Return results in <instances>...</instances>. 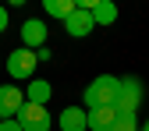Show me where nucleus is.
Instances as JSON below:
<instances>
[{"mask_svg":"<svg viewBox=\"0 0 149 131\" xmlns=\"http://www.w3.org/2000/svg\"><path fill=\"white\" fill-rule=\"evenodd\" d=\"M14 121L22 124V131H50L53 128V117L46 114V106H36V103H25Z\"/></svg>","mask_w":149,"mask_h":131,"instance_id":"20e7f679","label":"nucleus"},{"mask_svg":"<svg viewBox=\"0 0 149 131\" xmlns=\"http://www.w3.org/2000/svg\"><path fill=\"white\" fill-rule=\"evenodd\" d=\"M110 131H139V117H132V114H117V121H114V128Z\"/></svg>","mask_w":149,"mask_h":131,"instance_id":"ddd939ff","label":"nucleus"},{"mask_svg":"<svg viewBox=\"0 0 149 131\" xmlns=\"http://www.w3.org/2000/svg\"><path fill=\"white\" fill-rule=\"evenodd\" d=\"M92 28H96V25H92V14H89V11H82V7H78V11H74L68 21H64V32L71 35V39H85Z\"/></svg>","mask_w":149,"mask_h":131,"instance_id":"6e6552de","label":"nucleus"},{"mask_svg":"<svg viewBox=\"0 0 149 131\" xmlns=\"http://www.w3.org/2000/svg\"><path fill=\"white\" fill-rule=\"evenodd\" d=\"M25 106V89L18 85H0V121H11Z\"/></svg>","mask_w":149,"mask_h":131,"instance_id":"39448f33","label":"nucleus"},{"mask_svg":"<svg viewBox=\"0 0 149 131\" xmlns=\"http://www.w3.org/2000/svg\"><path fill=\"white\" fill-rule=\"evenodd\" d=\"M7 28V7H0V32Z\"/></svg>","mask_w":149,"mask_h":131,"instance_id":"2eb2a0df","label":"nucleus"},{"mask_svg":"<svg viewBox=\"0 0 149 131\" xmlns=\"http://www.w3.org/2000/svg\"><path fill=\"white\" fill-rule=\"evenodd\" d=\"M43 11L57 21H68V18L78 11V0H43Z\"/></svg>","mask_w":149,"mask_h":131,"instance_id":"f8f14e48","label":"nucleus"},{"mask_svg":"<svg viewBox=\"0 0 149 131\" xmlns=\"http://www.w3.org/2000/svg\"><path fill=\"white\" fill-rule=\"evenodd\" d=\"M89 14H92V25H96V28L100 25L107 28V25L117 21V4H114V0H96V7H92Z\"/></svg>","mask_w":149,"mask_h":131,"instance_id":"9d476101","label":"nucleus"},{"mask_svg":"<svg viewBox=\"0 0 149 131\" xmlns=\"http://www.w3.org/2000/svg\"><path fill=\"white\" fill-rule=\"evenodd\" d=\"M0 131H22V124L11 117V121H0Z\"/></svg>","mask_w":149,"mask_h":131,"instance_id":"4468645a","label":"nucleus"},{"mask_svg":"<svg viewBox=\"0 0 149 131\" xmlns=\"http://www.w3.org/2000/svg\"><path fill=\"white\" fill-rule=\"evenodd\" d=\"M139 131H149V121H146V124H142V128H139Z\"/></svg>","mask_w":149,"mask_h":131,"instance_id":"dca6fc26","label":"nucleus"},{"mask_svg":"<svg viewBox=\"0 0 149 131\" xmlns=\"http://www.w3.org/2000/svg\"><path fill=\"white\" fill-rule=\"evenodd\" d=\"M22 46L25 50H43L46 46V25L39 21V18L22 21Z\"/></svg>","mask_w":149,"mask_h":131,"instance_id":"423d86ee","label":"nucleus"},{"mask_svg":"<svg viewBox=\"0 0 149 131\" xmlns=\"http://www.w3.org/2000/svg\"><path fill=\"white\" fill-rule=\"evenodd\" d=\"M50 96H53V85H50V82H43V78H32V82L25 85V103L46 106V103H50Z\"/></svg>","mask_w":149,"mask_h":131,"instance_id":"1a4fd4ad","label":"nucleus"},{"mask_svg":"<svg viewBox=\"0 0 149 131\" xmlns=\"http://www.w3.org/2000/svg\"><path fill=\"white\" fill-rule=\"evenodd\" d=\"M89 114V131H110L117 121V110L114 106H103V110H85Z\"/></svg>","mask_w":149,"mask_h":131,"instance_id":"9b49d317","label":"nucleus"},{"mask_svg":"<svg viewBox=\"0 0 149 131\" xmlns=\"http://www.w3.org/2000/svg\"><path fill=\"white\" fill-rule=\"evenodd\" d=\"M117 92H121V78L114 74H100L85 85V110H103V106H114L117 103Z\"/></svg>","mask_w":149,"mask_h":131,"instance_id":"f257e3e1","label":"nucleus"},{"mask_svg":"<svg viewBox=\"0 0 149 131\" xmlns=\"http://www.w3.org/2000/svg\"><path fill=\"white\" fill-rule=\"evenodd\" d=\"M142 82L135 78V74H128V78H121V92H117V103H114V110L117 114H132V117H139V106H142Z\"/></svg>","mask_w":149,"mask_h":131,"instance_id":"f03ea898","label":"nucleus"},{"mask_svg":"<svg viewBox=\"0 0 149 131\" xmlns=\"http://www.w3.org/2000/svg\"><path fill=\"white\" fill-rule=\"evenodd\" d=\"M36 64H39V57H36V50H25V46H18L7 53V74L14 82H32V74H36Z\"/></svg>","mask_w":149,"mask_h":131,"instance_id":"7ed1b4c3","label":"nucleus"},{"mask_svg":"<svg viewBox=\"0 0 149 131\" xmlns=\"http://www.w3.org/2000/svg\"><path fill=\"white\" fill-rule=\"evenodd\" d=\"M57 124H61V131H89V114L82 106H64Z\"/></svg>","mask_w":149,"mask_h":131,"instance_id":"0eeeda50","label":"nucleus"}]
</instances>
